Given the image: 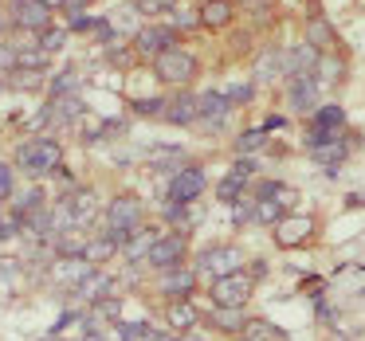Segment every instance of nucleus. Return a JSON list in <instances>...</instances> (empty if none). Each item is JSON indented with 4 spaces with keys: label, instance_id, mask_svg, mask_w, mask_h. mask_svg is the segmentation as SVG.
I'll use <instances>...</instances> for the list:
<instances>
[{
    "label": "nucleus",
    "instance_id": "7",
    "mask_svg": "<svg viewBox=\"0 0 365 341\" xmlns=\"http://www.w3.org/2000/svg\"><path fill=\"white\" fill-rule=\"evenodd\" d=\"M205 189H208V173H205V169H200V165H181L173 177H169L165 200H169V208H189L192 200L205 196Z\"/></svg>",
    "mask_w": 365,
    "mask_h": 341
},
{
    "label": "nucleus",
    "instance_id": "1",
    "mask_svg": "<svg viewBox=\"0 0 365 341\" xmlns=\"http://www.w3.org/2000/svg\"><path fill=\"white\" fill-rule=\"evenodd\" d=\"M16 169L28 177H51V173H63V145L56 137H32L16 149Z\"/></svg>",
    "mask_w": 365,
    "mask_h": 341
},
{
    "label": "nucleus",
    "instance_id": "27",
    "mask_svg": "<svg viewBox=\"0 0 365 341\" xmlns=\"http://www.w3.org/2000/svg\"><path fill=\"white\" fill-rule=\"evenodd\" d=\"M118 251H122V243H118V239H110V236L103 231V236H91V239H87L83 263H91V267H103V263H110Z\"/></svg>",
    "mask_w": 365,
    "mask_h": 341
},
{
    "label": "nucleus",
    "instance_id": "32",
    "mask_svg": "<svg viewBox=\"0 0 365 341\" xmlns=\"http://www.w3.org/2000/svg\"><path fill=\"white\" fill-rule=\"evenodd\" d=\"M224 95L232 98V106H247V103L255 98V83H252V79H240V83H232Z\"/></svg>",
    "mask_w": 365,
    "mask_h": 341
},
{
    "label": "nucleus",
    "instance_id": "5",
    "mask_svg": "<svg viewBox=\"0 0 365 341\" xmlns=\"http://www.w3.org/2000/svg\"><path fill=\"white\" fill-rule=\"evenodd\" d=\"M247 267V255L240 243H208L205 251L197 255V271L208 278H224V275H236V271Z\"/></svg>",
    "mask_w": 365,
    "mask_h": 341
},
{
    "label": "nucleus",
    "instance_id": "28",
    "mask_svg": "<svg viewBox=\"0 0 365 341\" xmlns=\"http://www.w3.org/2000/svg\"><path fill=\"white\" fill-rule=\"evenodd\" d=\"M247 184H252V181H244L240 173L220 177V181H216V200H220V204H240L244 192H247Z\"/></svg>",
    "mask_w": 365,
    "mask_h": 341
},
{
    "label": "nucleus",
    "instance_id": "22",
    "mask_svg": "<svg viewBox=\"0 0 365 341\" xmlns=\"http://www.w3.org/2000/svg\"><path fill=\"white\" fill-rule=\"evenodd\" d=\"M110 290H114V278L106 275V271H98V267H95L79 286H75V298L91 302V306H103V302L110 298Z\"/></svg>",
    "mask_w": 365,
    "mask_h": 341
},
{
    "label": "nucleus",
    "instance_id": "14",
    "mask_svg": "<svg viewBox=\"0 0 365 341\" xmlns=\"http://www.w3.org/2000/svg\"><path fill=\"white\" fill-rule=\"evenodd\" d=\"M161 118L169 122V126H197L200 122V95H192L189 87H181L177 95L165 98V114Z\"/></svg>",
    "mask_w": 365,
    "mask_h": 341
},
{
    "label": "nucleus",
    "instance_id": "41",
    "mask_svg": "<svg viewBox=\"0 0 365 341\" xmlns=\"http://www.w3.org/2000/svg\"><path fill=\"white\" fill-rule=\"evenodd\" d=\"M43 4H48V9H59V4H63V0H43Z\"/></svg>",
    "mask_w": 365,
    "mask_h": 341
},
{
    "label": "nucleus",
    "instance_id": "9",
    "mask_svg": "<svg viewBox=\"0 0 365 341\" xmlns=\"http://www.w3.org/2000/svg\"><path fill=\"white\" fill-rule=\"evenodd\" d=\"M98 212H103V208H98V192L95 189H75L71 196L59 204V224H63V231L67 228H87Z\"/></svg>",
    "mask_w": 365,
    "mask_h": 341
},
{
    "label": "nucleus",
    "instance_id": "16",
    "mask_svg": "<svg viewBox=\"0 0 365 341\" xmlns=\"http://www.w3.org/2000/svg\"><path fill=\"white\" fill-rule=\"evenodd\" d=\"M200 322H205V314H200V310L192 306V298L165 302V330H173V333H189V330H197Z\"/></svg>",
    "mask_w": 365,
    "mask_h": 341
},
{
    "label": "nucleus",
    "instance_id": "33",
    "mask_svg": "<svg viewBox=\"0 0 365 341\" xmlns=\"http://www.w3.org/2000/svg\"><path fill=\"white\" fill-rule=\"evenodd\" d=\"M134 114L138 118H161V114H165V98H138Z\"/></svg>",
    "mask_w": 365,
    "mask_h": 341
},
{
    "label": "nucleus",
    "instance_id": "17",
    "mask_svg": "<svg viewBox=\"0 0 365 341\" xmlns=\"http://www.w3.org/2000/svg\"><path fill=\"white\" fill-rule=\"evenodd\" d=\"M232 110H236V106H232V98L224 95V90H205V95H200V122H205L208 130H220L224 122L232 118Z\"/></svg>",
    "mask_w": 365,
    "mask_h": 341
},
{
    "label": "nucleus",
    "instance_id": "35",
    "mask_svg": "<svg viewBox=\"0 0 365 341\" xmlns=\"http://www.w3.org/2000/svg\"><path fill=\"white\" fill-rule=\"evenodd\" d=\"M12 192H16V173L12 165H0V200H9Z\"/></svg>",
    "mask_w": 365,
    "mask_h": 341
},
{
    "label": "nucleus",
    "instance_id": "37",
    "mask_svg": "<svg viewBox=\"0 0 365 341\" xmlns=\"http://www.w3.org/2000/svg\"><path fill=\"white\" fill-rule=\"evenodd\" d=\"M91 4H95V0H63V4H59V9L67 12V20H71V16H83V12L91 9Z\"/></svg>",
    "mask_w": 365,
    "mask_h": 341
},
{
    "label": "nucleus",
    "instance_id": "21",
    "mask_svg": "<svg viewBox=\"0 0 365 341\" xmlns=\"http://www.w3.org/2000/svg\"><path fill=\"white\" fill-rule=\"evenodd\" d=\"M346 59H341V51L334 48V51H318V59H314V79H318V87H334V83H341L346 79Z\"/></svg>",
    "mask_w": 365,
    "mask_h": 341
},
{
    "label": "nucleus",
    "instance_id": "26",
    "mask_svg": "<svg viewBox=\"0 0 365 341\" xmlns=\"http://www.w3.org/2000/svg\"><path fill=\"white\" fill-rule=\"evenodd\" d=\"M252 196L275 200V204H283V208H287V212H299V192H294L291 184H283V181H259Z\"/></svg>",
    "mask_w": 365,
    "mask_h": 341
},
{
    "label": "nucleus",
    "instance_id": "4",
    "mask_svg": "<svg viewBox=\"0 0 365 341\" xmlns=\"http://www.w3.org/2000/svg\"><path fill=\"white\" fill-rule=\"evenodd\" d=\"M255 278L247 275V271H236V275H224V278H212L208 283V298H212V306H224V310H244L247 302H252L255 294Z\"/></svg>",
    "mask_w": 365,
    "mask_h": 341
},
{
    "label": "nucleus",
    "instance_id": "43",
    "mask_svg": "<svg viewBox=\"0 0 365 341\" xmlns=\"http://www.w3.org/2000/svg\"><path fill=\"white\" fill-rule=\"evenodd\" d=\"M0 90H4V83H0Z\"/></svg>",
    "mask_w": 365,
    "mask_h": 341
},
{
    "label": "nucleus",
    "instance_id": "3",
    "mask_svg": "<svg viewBox=\"0 0 365 341\" xmlns=\"http://www.w3.org/2000/svg\"><path fill=\"white\" fill-rule=\"evenodd\" d=\"M103 220H106V236L118 239V243H126L130 231L145 224V204H142V196H134V192H118V196H114L110 204L103 208Z\"/></svg>",
    "mask_w": 365,
    "mask_h": 341
},
{
    "label": "nucleus",
    "instance_id": "31",
    "mask_svg": "<svg viewBox=\"0 0 365 341\" xmlns=\"http://www.w3.org/2000/svg\"><path fill=\"white\" fill-rule=\"evenodd\" d=\"M63 43H67V28L51 24L48 32H40V43H36V48H43L48 56H56V51H63Z\"/></svg>",
    "mask_w": 365,
    "mask_h": 341
},
{
    "label": "nucleus",
    "instance_id": "23",
    "mask_svg": "<svg viewBox=\"0 0 365 341\" xmlns=\"http://www.w3.org/2000/svg\"><path fill=\"white\" fill-rule=\"evenodd\" d=\"M314 59H318V51L310 48L307 40L294 43V48H283V79H291V75H310L314 71Z\"/></svg>",
    "mask_w": 365,
    "mask_h": 341
},
{
    "label": "nucleus",
    "instance_id": "36",
    "mask_svg": "<svg viewBox=\"0 0 365 341\" xmlns=\"http://www.w3.org/2000/svg\"><path fill=\"white\" fill-rule=\"evenodd\" d=\"M240 9L252 12L255 20H267L271 16V0H240Z\"/></svg>",
    "mask_w": 365,
    "mask_h": 341
},
{
    "label": "nucleus",
    "instance_id": "2",
    "mask_svg": "<svg viewBox=\"0 0 365 341\" xmlns=\"http://www.w3.org/2000/svg\"><path fill=\"white\" fill-rule=\"evenodd\" d=\"M150 67H153V79L158 83H165V87H192V79L200 75V59L192 56L189 48H169V51H161V56H153L150 59Z\"/></svg>",
    "mask_w": 365,
    "mask_h": 341
},
{
    "label": "nucleus",
    "instance_id": "30",
    "mask_svg": "<svg viewBox=\"0 0 365 341\" xmlns=\"http://www.w3.org/2000/svg\"><path fill=\"white\" fill-rule=\"evenodd\" d=\"M181 0H134L138 16H173Z\"/></svg>",
    "mask_w": 365,
    "mask_h": 341
},
{
    "label": "nucleus",
    "instance_id": "8",
    "mask_svg": "<svg viewBox=\"0 0 365 341\" xmlns=\"http://www.w3.org/2000/svg\"><path fill=\"white\" fill-rule=\"evenodd\" d=\"M185 259H189V236H185V231H161V239L153 243V251H150V259H145V267L161 275V271L181 267Z\"/></svg>",
    "mask_w": 365,
    "mask_h": 341
},
{
    "label": "nucleus",
    "instance_id": "29",
    "mask_svg": "<svg viewBox=\"0 0 365 341\" xmlns=\"http://www.w3.org/2000/svg\"><path fill=\"white\" fill-rule=\"evenodd\" d=\"M267 137H271V130H267V126H259V130H244V134L236 137V157H252L255 149H263V145H267Z\"/></svg>",
    "mask_w": 365,
    "mask_h": 341
},
{
    "label": "nucleus",
    "instance_id": "15",
    "mask_svg": "<svg viewBox=\"0 0 365 341\" xmlns=\"http://www.w3.org/2000/svg\"><path fill=\"white\" fill-rule=\"evenodd\" d=\"M240 16V0H200L197 9V20L205 32H224V28H232Z\"/></svg>",
    "mask_w": 365,
    "mask_h": 341
},
{
    "label": "nucleus",
    "instance_id": "40",
    "mask_svg": "<svg viewBox=\"0 0 365 341\" xmlns=\"http://www.w3.org/2000/svg\"><path fill=\"white\" fill-rule=\"evenodd\" d=\"M173 341H208L200 330H189V333H173Z\"/></svg>",
    "mask_w": 365,
    "mask_h": 341
},
{
    "label": "nucleus",
    "instance_id": "13",
    "mask_svg": "<svg viewBox=\"0 0 365 341\" xmlns=\"http://www.w3.org/2000/svg\"><path fill=\"white\" fill-rule=\"evenodd\" d=\"M318 95H322V87H318L314 75H291L287 79V106L307 114V118L318 110Z\"/></svg>",
    "mask_w": 365,
    "mask_h": 341
},
{
    "label": "nucleus",
    "instance_id": "34",
    "mask_svg": "<svg viewBox=\"0 0 365 341\" xmlns=\"http://www.w3.org/2000/svg\"><path fill=\"white\" fill-rule=\"evenodd\" d=\"M232 220H236V228H244V224H255V200L244 196L240 204H232Z\"/></svg>",
    "mask_w": 365,
    "mask_h": 341
},
{
    "label": "nucleus",
    "instance_id": "10",
    "mask_svg": "<svg viewBox=\"0 0 365 341\" xmlns=\"http://www.w3.org/2000/svg\"><path fill=\"white\" fill-rule=\"evenodd\" d=\"M197 286H200V271L189 267V263H181V267L161 271V275H158V290H161V298H165V302L192 298V294H197Z\"/></svg>",
    "mask_w": 365,
    "mask_h": 341
},
{
    "label": "nucleus",
    "instance_id": "20",
    "mask_svg": "<svg viewBox=\"0 0 365 341\" xmlns=\"http://www.w3.org/2000/svg\"><path fill=\"white\" fill-rule=\"evenodd\" d=\"M302 40H307L314 51H334V48H338V32H334V24L322 16V12L307 16V28H302Z\"/></svg>",
    "mask_w": 365,
    "mask_h": 341
},
{
    "label": "nucleus",
    "instance_id": "38",
    "mask_svg": "<svg viewBox=\"0 0 365 341\" xmlns=\"http://www.w3.org/2000/svg\"><path fill=\"white\" fill-rule=\"evenodd\" d=\"M142 341H173V330H153V325H145Z\"/></svg>",
    "mask_w": 365,
    "mask_h": 341
},
{
    "label": "nucleus",
    "instance_id": "39",
    "mask_svg": "<svg viewBox=\"0 0 365 341\" xmlns=\"http://www.w3.org/2000/svg\"><path fill=\"white\" fill-rule=\"evenodd\" d=\"M244 271H247V275H252V278H255V283H259V278H263V275H267V263H263V259H255V263H247V267H244Z\"/></svg>",
    "mask_w": 365,
    "mask_h": 341
},
{
    "label": "nucleus",
    "instance_id": "19",
    "mask_svg": "<svg viewBox=\"0 0 365 341\" xmlns=\"http://www.w3.org/2000/svg\"><path fill=\"white\" fill-rule=\"evenodd\" d=\"M158 239H161L158 228H145V224H142V228H134V231L126 236V243H122V255H126V263H134V267H138V263H145Z\"/></svg>",
    "mask_w": 365,
    "mask_h": 341
},
{
    "label": "nucleus",
    "instance_id": "24",
    "mask_svg": "<svg viewBox=\"0 0 365 341\" xmlns=\"http://www.w3.org/2000/svg\"><path fill=\"white\" fill-rule=\"evenodd\" d=\"M205 322H208V330L224 333V337H240V330H244L247 314H244V310H224V306H212V310L205 314Z\"/></svg>",
    "mask_w": 365,
    "mask_h": 341
},
{
    "label": "nucleus",
    "instance_id": "12",
    "mask_svg": "<svg viewBox=\"0 0 365 341\" xmlns=\"http://www.w3.org/2000/svg\"><path fill=\"white\" fill-rule=\"evenodd\" d=\"M51 12L56 9H48L43 0H12V24H16L20 32H32V36L48 32L51 20H56Z\"/></svg>",
    "mask_w": 365,
    "mask_h": 341
},
{
    "label": "nucleus",
    "instance_id": "18",
    "mask_svg": "<svg viewBox=\"0 0 365 341\" xmlns=\"http://www.w3.org/2000/svg\"><path fill=\"white\" fill-rule=\"evenodd\" d=\"M341 130H346V110H341L338 103H326V106H318V110L307 118V134L334 137V134H341Z\"/></svg>",
    "mask_w": 365,
    "mask_h": 341
},
{
    "label": "nucleus",
    "instance_id": "11",
    "mask_svg": "<svg viewBox=\"0 0 365 341\" xmlns=\"http://www.w3.org/2000/svg\"><path fill=\"white\" fill-rule=\"evenodd\" d=\"M181 43V32H177L173 24H145V28H138V36H134V51L138 56H161V51H169V48H177Z\"/></svg>",
    "mask_w": 365,
    "mask_h": 341
},
{
    "label": "nucleus",
    "instance_id": "6",
    "mask_svg": "<svg viewBox=\"0 0 365 341\" xmlns=\"http://www.w3.org/2000/svg\"><path fill=\"white\" fill-rule=\"evenodd\" d=\"M314 236H318V220L310 212H291L271 228V239H275L279 251H299V247L314 243Z\"/></svg>",
    "mask_w": 365,
    "mask_h": 341
},
{
    "label": "nucleus",
    "instance_id": "25",
    "mask_svg": "<svg viewBox=\"0 0 365 341\" xmlns=\"http://www.w3.org/2000/svg\"><path fill=\"white\" fill-rule=\"evenodd\" d=\"M240 341H291L283 325H275L271 318H247L244 330H240Z\"/></svg>",
    "mask_w": 365,
    "mask_h": 341
},
{
    "label": "nucleus",
    "instance_id": "42",
    "mask_svg": "<svg viewBox=\"0 0 365 341\" xmlns=\"http://www.w3.org/2000/svg\"><path fill=\"white\" fill-rule=\"evenodd\" d=\"M0 32H4V16H0Z\"/></svg>",
    "mask_w": 365,
    "mask_h": 341
}]
</instances>
